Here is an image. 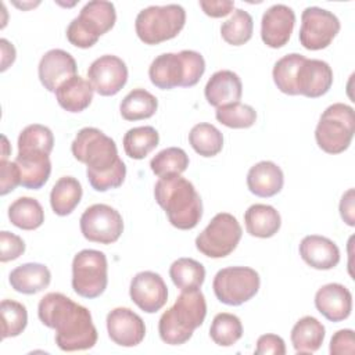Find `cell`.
Wrapping results in <instances>:
<instances>
[{
  "label": "cell",
  "instance_id": "obj_1",
  "mask_svg": "<svg viewBox=\"0 0 355 355\" xmlns=\"http://www.w3.org/2000/svg\"><path fill=\"white\" fill-rule=\"evenodd\" d=\"M37 316L44 326L55 330V344L61 351H85L97 343L90 311L62 293L46 294L39 301Z\"/></svg>",
  "mask_w": 355,
  "mask_h": 355
},
{
  "label": "cell",
  "instance_id": "obj_2",
  "mask_svg": "<svg viewBox=\"0 0 355 355\" xmlns=\"http://www.w3.org/2000/svg\"><path fill=\"white\" fill-rule=\"evenodd\" d=\"M72 155L86 164V176L96 191L119 187L126 176V166L118 157L115 141L97 128L80 129L72 144Z\"/></svg>",
  "mask_w": 355,
  "mask_h": 355
},
{
  "label": "cell",
  "instance_id": "obj_3",
  "mask_svg": "<svg viewBox=\"0 0 355 355\" xmlns=\"http://www.w3.org/2000/svg\"><path fill=\"white\" fill-rule=\"evenodd\" d=\"M154 197L173 227L190 230L201 220V197L186 178L180 175L159 178L154 186Z\"/></svg>",
  "mask_w": 355,
  "mask_h": 355
},
{
  "label": "cell",
  "instance_id": "obj_4",
  "mask_svg": "<svg viewBox=\"0 0 355 355\" xmlns=\"http://www.w3.org/2000/svg\"><path fill=\"white\" fill-rule=\"evenodd\" d=\"M207 302L204 294L197 290H183L175 304L166 309L158 322V333L164 343L182 345L187 343L194 330L204 323Z\"/></svg>",
  "mask_w": 355,
  "mask_h": 355
},
{
  "label": "cell",
  "instance_id": "obj_5",
  "mask_svg": "<svg viewBox=\"0 0 355 355\" xmlns=\"http://www.w3.org/2000/svg\"><path fill=\"white\" fill-rule=\"evenodd\" d=\"M205 72L204 57L194 50L164 53L155 57L148 68L151 83L162 90L173 87H191Z\"/></svg>",
  "mask_w": 355,
  "mask_h": 355
},
{
  "label": "cell",
  "instance_id": "obj_6",
  "mask_svg": "<svg viewBox=\"0 0 355 355\" xmlns=\"http://www.w3.org/2000/svg\"><path fill=\"white\" fill-rule=\"evenodd\" d=\"M116 21L115 7L111 1L93 0L83 6L79 15L67 28L68 42L79 49L94 46L98 37L111 31Z\"/></svg>",
  "mask_w": 355,
  "mask_h": 355
},
{
  "label": "cell",
  "instance_id": "obj_7",
  "mask_svg": "<svg viewBox=\"0 0 355 355\" xmlns=\"http://www.w3.org/2000/svg\"><path fill=\"white\" fill-rule=\"evenodd\" d=\"M186 22V11L179 4L150 6L135 21L137 37L146 44H159L179 35Z\"/></svg>",
  "mask_w": 355,
  "mask_h": 355
},
{
  "label": "cell",
  "instance_id": "obj_8",
  "mask_svg": "<svg viewBox=\"0 0 355 355\" xmlns=\"http://www.w3.org/2000/svg\"><path fill=\"white\" fill-rule=\"evenodd\" d=\"M354 133V108L344 103H334L320 115L315 129V140L324 153L340 154L349 147Z\"/></svg>",
  "mask_w": 355,
  "mask_h": 355
},
{
  "label": "cell",
  "instance_id": "obj_9",
  "mask_svg": "<svg viewBox=\"0 0 355 355\" xmlns=\"http://www.w3.org/2000/svg\"><path fill=\"white\" fill-rule=\"evenodd\" d=\"M108 284V262L104 252L82 250L72 261V288L83 298L100 297Z\"/></svg>",
  "mask_w": 355,
  "mask_h": 355
},
{
  "label": "cell",
  "instance_id": "obj_10",
  "mask_svg": "<svg viewBox=\"0 0 355 355\" xmlns=\"http://www.w3.org/2000/svg\"><path fill=\"white\" fill-rule=\"evenodd\" d=\"M243 236L237 219L227 212L216 214L208 226L197 236V250L209 258H225L232 254Z\"/></svg>",
  "mask_w": 355,
  "mask_h": 355
},
{
  "label": "cell",
  "instance_id": "obj_11",
  "mask_svg": "<svg viewBox=\"0 0 355 355\" xmlns=\"http://www.w3.org/2000/svg\"><path fill=\"white\" fill-rule=\"evenodd\" d=\"M259 275L248 266H229L220 269L212 282L215 297L226 305L239 306L250 301L259 290Z\"/></svg>",
  "mask_w": 355,
  "mask_h": 355
},
{
  "label": "cell",
  "instance_id": "obj_12",
  "mask_svg": "<svg viewBox=\"0 0 355 355\" xmlns=\"http://www.w3.org/2000/svg\"><path fill=\"white\" fill-rule=\"evenodd\" d=\"M79 225L86 240L100 244L115 243L123 232L121 214L107 204H93L86 208Z\"/></svg>",
  "mask_w": 355,
  "mask_h": 355
},
{
  "label": "cell",
  "instance_id": "obj_13",
  "mask_svg": "<svg viewBox=\"0 0 355 355\" xmlns=\"http://www.w3.org/2000/svg\"><path fill=\"white\" fill-rule=\"evenodd\" d=\"M340 21L320 7H306L301 15L300 43L306 50L326 49L340 32Z\"/></svg>",
  "mask_w": 355,
  "mask_h": 355
},
{
  "label": "cell",
  "instance_id": "obj_14",
  "mask_svg": "<svg viewBox=\"0 0 355 355\" xmlns=\"http://www.w3.org/2000/svg\"><path fill=\"white\" fill-rule=\"evenodd\" d=\"M87 78L100 96H115L128 82V67L122 58L105 54L90 64Z\"/></svg>",
  "mask_w": 355,
  "mask_h": 355
},
{
  "label": "cell",
  "instance_id": "obj_15",
  "mask_svg": "<svg viewBox=\"0 0 355 355\" xmlns=\"http://www.w3.org/2000/svg\"><path fill=\"white\" fill-rule=\"evenodd\" d=\"M129 295L143 312L155 313L168 301V287L158 273L144 270L132 279Z\"/></svg>",
  "mask_w": 355,
  "mask_h": 355
},
{
  "label": "cell",
  "instance_id": "obj_16",
  "mask_svg": "<svg viewBox=\"0 0 355 355\" xmlns=\"http://www.w3.org/2000/svg\"><path fill=\"white\" fill-rule=\"evenodd\" d=\"M331 85L333 71L326 61L306 57L301 61L295 76L297 94L318 98L326 94Z\"/></svg>",
  "mask_w": 355,
  "mask_h": 355
},
{
  "label": "cell",
  "instance_id": "obj_17",
  "mask_svg": "<svg viewBox=\"0 0 355 355\" xmlns=\"http://www.w3.org/2000/svg\"><path fill=\"white\" fill-rule=\"evenodd\" d=\"M107 331L115 344L136 347L144 340L146 324L132 309L119 306L107 315Z\"/></svg>",
  "mask_w": 355,
  "mask_h": 355
},
{
  "label": "cell",
  "instance_id": "obj_18",
  "mask_svg": "<svg viewBox=\"0 0 355 355\" xmlns=\"http://www.w3.org/2000/svg\"><path fill=\"white\" fill-rule=\"evenodd\" d=\"M295 24V14L286 4L269 7L261 19L262 42L270 49H280L290 40Z\"/></svg>",
  "mask_w": 355,
  "mask_h": 355
},
{
  "label": "cell",
  "instance_id": "obj_19",
  "mask_svg": "<svg viewBox=\"0 0 355 355\" xmlns=\"http://www.w3.org/2000/svg\"><path fill=\"white\" fill-rule=\"evenodd\" d=\"M78 67L75 58L65 50L53 49L40 58L37 73L40 83L49 92H54L67 79L76 75Z\"/></svg>",
  "mask_w": 355,
  "mask_h": 355
},
{
  "label": "cell",
  "instance_id": "obj_20",
  "mask_svg": "<svg viewBox=\"0 0 355 355\" xmlns=\"http://www.w3.org/2000/svg\"><path fill=\"white\" fill-rule=\"evenodd\" d=\"M315 306L327 320L341 322L351 315L352 294L340 283H329L316 291Z\"/></svg>",
  "mask_w": 355,
  "mask_h": 355
},
{
  "label": "cell",
  "instance_id": "obj_21",
  "mask_svg": "<svg viewBox=\"0 0 355 355\" xmlns=\"http://www.w3.org/2000/svg\"><path fill=\"white\" fill-rule=\"evenodd\" d=\"M300 255L311 268L319 270L333 269L340 262V250L337 244L319 234H309L301 240Z\"/></svg>",
  "mask_w": 355,
  "mask_h": 355
},
{
  "label": "cell",
  "instance_id": "obj_22",
  "mask_svg": "<svg viewBox=\"0 0 355 355\" xmlns=\"http://www.w3.org/2000/svg\"><path fill=\"white\" fill-rule=\"evenodd\" d=\"M50 154L40 150L18 151L15 164L21 172V186L37 190L46 184L51 173Z\"/></svg>",
  "mask_w": 355,
  "mask_h": 355
},
{
  "label": "cell",
  "instance_id": "obj_23",
  "mask_svg": "<svg viewBox=\"0 0 355 355\" xmlns=\"http://www.w3.org/2000/svg\"><path fill=\"white\" fill-rule=\"evenodd\" d=\"M205 98L212 107H222L237 103L243 94V85L237 73L229 69L215 72L204 89Z\"/></svg>",
  "mask_w": 355,
  "mask_h": 355
},
{
  "label": "cell",
  "instance_id": "obj_24",
  "mask_svg": "<svg viewBox=\"0 0 355 355\" xmlns=\"http://www.w3.org/2000/svg\"><path fill=\"white\" fill-rule=\"evenodd\" d=\"M283 184V171L272 161H261L251 166L247 173V187L258 197H273L280 193Z\"/></svg>",
  "mask_w": 355,
  "mask_h": 355
},
{
  "label": "cell",
  "instance_id": "obj_25",
  "mask_svg": "<svg viewBox=\"0 0 355 355\" xmlns=\"http://www.w3.org/2000/svg\"><path fill=\"white\" fill-rule=\"evenodd\" d=\"M93 86L89 80L75 75L62 82L55 90V98L61 108L68 112H82L93 100Z\"/></svg>",
  "mask_w": 355,
  "mask_h": 355
},
{
  "label": "cell",
  "instance_id": "obj_26",
  "mask_svg": "<svg viewBox=\"0 0 355 355\" xmlns=\"http://www.w3.org/2000/svg\"><path fill=\"white\" fill-rule=\"evenodd\" d=\"M8 282L15 291L31 295L49 287L51 273L43 263L29 262L12 269L8 276Z\"/></svg>",
  "mask_w": 355,
  "mask_h": 355
},
{
  "label": "cell",
  "instance_id": "obj_27",
  "mask_svg": "<svg viewBox=\"0 0 355 355\" xmlns=\"http://www.w3.org/2000/svg\"><path fill=\"white\" fill-rule=\"evenodd\" d=\"M244 222L247 233L259 239L275 236L282 226L280 214L268 204H254L248 207L244 214Z\"/></svg>",
  "mask_w": 355,
  "mask_h": 355
},
{
  "label": "cell",
  "instance_id": "obj_28",
  "mask_svg": "<svg viewBox=\"0 0 355 355\" xmlns=\"http://www.w3.org/2000/svg\"><path fill=\"white\" fill-rule=\"evenodd\" d=\"M290 337L297 354H312L323 344L324 326L313 316H304L294 324Z\"/></svg>",
  "mask_w": 355,
  "mask_h": 355
},
{
  "label": "cell",
  "instance_id": "obj_29",
  "mask_svg": "<svg viewBox=\"0 0 355 355\" xmlns=\"http://www.w3.org/2000/svg\"><path fill=\"white\" fill-rule=\"evenodd\" d=\"M83 190L78 179L73 176L60 178L51 189L50 205L55 215L67 216L69 215L80 202Z\"/></svg>",
  "mask_w": 355,
  "mask_h": 355
},
{
  "label": "cell",
  "instance_id": "obj_30",
  "mask_svg": "<svg viewBox=\"0 0 355 355\" xmlns=\"http://www.w3.org/2000/svg\"><path fill=\"white\" fill-rule=\"evenodd\" d=\"M10 222L22 230H35L44 222V211L40 202L32 197H19L8 207Z\"/></svg>",
  "mask_w": 355,
  "mask_h": 355
},
{
  "label": "cell",
  "instance_id": "obj_31",
  "mask_svg": "<svg viewBox=\"0 0 355 355\" xmlns=\"http://www.w3.org/2000/svg\"><path fill=\"white\" fill-rule=\"evenodd\" d=\"M157 108V97L141 87L129 92L119 105L121 115L126 121H140L151 118L155 114Z\"/></svg>",
  "mask_w": 355,
  "mask_h": 355
},
{
  "label": "cell",
  "instance_id": "obj_32",
  "mask_svg": "<svg viewBox=\"0 0 355 355\" xmlns=\"http://www.w3.org/2000/svg\"><path fill=\"white\" fill-rule=\"evenodd\" d=\"M169 276L179 290H197L205 280V268L193 258H179L171 265Z\"/></svg>",
  "mask_w": 355,
  "mask_h": 355
},
{
  "label": "cell",
  "instance_id": "obj_33",
  "mask_svg": "<svg viewBox=\"0 0 355 355\" xmlns=\"http://www.w3.org/2000/svg\"><path fill=\"white\" fill-rule=\"evenodd\" d=\"M159 143V135L153 126L129 129L123 136V150L133 159L146 158Z\"/></svg>",
  "mask_w": 355,
  "mask_h": 355
},
{
  "label": "cell",
  "instance_id": "obj_34",
  "mask_svg": "<svg viewBox=\"0 0 355 355\" xmlns=\"http://www.w3.org/2000/svg\"><path fill=\"white\" fill-rule=\"evenodd\" d=\"M189 143L198 155L209 158L222 151L223 136L216 126L202 122L191 128L189 133Z\"/></svg>",
  "mask_w": 355,
  "mask_h": 355
},
{
  "label": "cell",
  "instance_id": "obj_35",
  "mask_svg": "<svg viewBox=\"0 0 355 355\" xmlns=\"http://www.w3.org/2000/svg\"><path fill=\"white\" fill-rule=\"evenodd\" d=\"M189 166V155L183 148L168 147L157 153L151 161L150 168L158 178L180 175Z\"/></svg>",
  "mask_w": 355,
  "mask_h": 355
},
{
  "label": "cell",
  "instance_id": "obj_36",
  "mask_svg": "<svg viewBox=\"0 0 355 355\" xmlns=\"http://www.w3.org/2000/svg\"><path fill=\"white\" fill-rule=\"evenodd\" d=\"M252 17L241 8L234 10L232 17L220 26V35L223 40L232 46H241L247 43L252 37Z\"/></svg>",
  "mask_w": 355,
  "mask_h": 355
},
{
  "label": "cell",
  "instance_id": "obj_37",
  "mask_svg": "<svg viewBox=\"0 0 355 355\" xmlns=\"http://www.w3.org/2000/svg\"><path fill=\"white\" fill-rule=\"evenodd\" d=\"M209 336L215 344L220 347H230L243 336L241 320L233 313L220 312L215 315L211 323Z\"/></svg>",
  "mask_w": 355,
  "mask_h": 355
},
{
  "label": "cell",
  "instance_id": "obj_38",
  "mask_svg": "<svg viewBox=\"0 0 355 355\" xmlns=\"http://www.w3.org/2000/svg\"><path fill=\"white\" fill-rule=\"evenodd\" d=\"M305 57L298 53H291L276 61L272 76L277 89L288 96H298L295 90V76L301 61Z\"/></svg>",
  "mask_w": 355,
  "mask_h": 355
},
{
  "label": "cell",
  "instance_id": "obj_39",
  "mask_svg": "<svg viewBox=\"0 0 355 355\" xmlns=\"http://www.w3.org/2000/svg\"><path fill=\"white\" fill-rule=\"evenodd\" d=\"M1 312V338L19 336L28 324V312L24 304L14 300H3Z\"/></svg>",
  "mask_w": 355,
  "mask_h": 355
},
{
  "label": "cell",
  "instance_id": "obj_40",
  "mask_svg": "<svg viewBox=\"0 0 355 355\" xmlns=\"http://www.w3.org/2000/svg\"><path fill=\"white\" fill-rule=\"evenodd\" d=\"M215 118L227 128L247 129L255 123L257 111L251 105L237 101L218 107L215 111Z\"/></svg>",
  "mask_w": 355,
  "mask_h": 355
},
{
  "label": "cell",
  "instance_id": "obj_41",
  "mask_svg": "<svg viewBox=\"0 0 355 355\" xmlns=\"http://www.w3.org/2000/svg\"><path fill=\"white\" fill-rule=\"evenodd\" d=\"M54 146L53 132L40 123L28 125L18 136V151L40 150L47 154L51 153Z\"/></svg>",
  "mask_w": 355,
  "mask_h": 355
},
{
  "label": "cell",
  "instance_id": "obj_42",
  "mask_svg": "<svg viewBox=\"0 0 355 355\" xmlns=\"http://www.w3.org/2000/svg\"><path fill=\"white\" fill-rule=\"evenodd\" d=\"M0 250L1 262L14 261L25 252V243L19 236L3 230L0 232Z\"/></svg>",
  "mask_w": 355,
  "mask_h": 355
},
{
  "label": "cell",
  "instance_id": "obj_43",
  "mask_svg": "<svg viewBox=\"0 0 355 355\" xmlns=\"http://www.w3.org/2000/svg\"><path fill=\"white\" fill-rule=\"evenodd\" d=\"M0 173H1V183H0V194L6 196L12 191L18 184H21V172L18 165L10 162L7 159H1L0 162Z\"/></svg>",
  "mask_w": 355,
  "mask_h": 355
},
{
  "label": "cell",
  "instance_id": "obj_44",
  "mask_svg": "<svg viewBox=\"0 0 355 355\" xmlns=\"http://www.w3.org/2000/svg\"><path fill=\"white\" fill-rule=\"evenodd\" d=\"M329 351L331 355H352L355 352L354 331L351 329L336 331L330 340Z\"/></svg>",
  "mask_w": 355,
  "mask_h": 355
},
{
  "label": "cell",
  "instance_id": "obj_45",
  "mask_svg": "<svg viewBox=\"0 0 355 355\" xmlns=\"http://www.w3.org/2000/svg\"><path fill=\"white\" fill-rule=\"evenodd\" d=\"M257 355H284L286 354V344L280 336L276 334H262L257 340Z\"/></svg>",
  "mask_w": 355,
  "mask_h": 355
},
{
  "label": "cell",
  "instance_id": "obj_46",
  "mask_svg": "<svg viewBox=\"0 0 355 355\" xmlns=\"http://www.w3.org/2000/svg\"><path fill=\"white\" fill-rule=\"evenodd\" d=\"M200 7L202 11L212 18H220L230 14L234 8V1L229 0H201Z\"/></svg>",
  "mask_w": 355,
  "mask_h": 355
},
{
  "label": "cell",
  "instance_id": "obj_47",
  "mask_svg": "<svg viewBox=\"0 0 355 355\" xmlns=\"http://www.w3.org/2000/svg\"><path fill=\"white\" fill-rule=\"evenodd\" d=\"M354 189L347 190L340 201V215L343 218V220L348 225V226H355V216H354Z\"/></svg>",
  "mask_w": 355,
  "mask_h": 355
},
{
  "label": "cell",
  "instance_id": "obj_48",
  "mask_svg": "<svg viewBox=\"0 0 355 355\" xmlns=\"http://www.w3.org/2000/svg\"><path fill=\"white\" fill-rule=\"evenodd\" d=\"M1 46V72H4L15 60V49L7 39H0Z\"/></svg>",
  "mask_w": 355,
  "mask_h": 355
},
{
  "label": "cell",
  "instance_id": "obj_49",
  "mask_svg": "<svg viewBox=\"0 0 355 355\" xmlns=\"http://www.w3.org/2000/svg\"><path fill=\"white\" fill-rule=\"evenodd\" d=\"M8 157V140L6 136H3V155L1 159H7Z\"/></svg>",
  "mask_w": 355,
  "mask_h": 355
}]
</instances>
